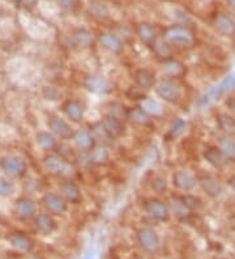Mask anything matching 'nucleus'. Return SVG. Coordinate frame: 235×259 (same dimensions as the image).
Instances as JSON below:
<instances>
[{
	"label": "nucleus",
	"mask_w": 235,
	"mask_h": 259,
	"mask_svg": "<svg viewBox=\"0 0 235 259\" xmlns=\"http://www.w3.org/2000/svg\"><path fill=\"white\" fill-rule=\"evenodd\" d=\"M151 189L157 194H163L167 190V181L162 177H156L152 180Z\"/></svg>",
	"instance_id": "39"
},
{
	"label": "nucleus",
	"mask_w": 235,
	"mask_h": 259,
	"mask_svg": "<svg viewBox=\"0 0 235 259\" xmlns=\"http://www.w3.org/2000/svg\"><path fill=\"white\" fill-rule=\"evenodd\" d=\"M133 80H135V85H137L143 91L154 89L157 82L154 72L148 68H137L133 73Z\"/></svg>",
	"instance_id": "18"
},
{
	"label": "nucleus",
	"mask_w": 235,
	"mask_h": 259,
	"mask_svg": "<svg viewBox=\"0 0 235 259\" xmlns=\"http://www.w3.org/2000/svg\"><path fill=\"white\" fill-rule=\"evenodd\" d=\"M89 11H90L91 16L96 17V19H100V20L109 19V10H107L105 4L98 3V2L91 3Z\"/></svg>",
	"instance_id": "36"
},
{
	"label": "nucleus",
	"mask_w": 235,
	"mask_h": 259,
	"mask_svg": "<svg viewBox=\"0 0 235 259\" xmlns=\"http://www.w3.org/2000/svg\"><path fill=\"white\" fill-rule=\"evenodd\" d=\"M125 96L128 100L131 101H144L145 98H147V95H145V91H143L141 88H138L137 85L135 87H129L128 91L125 92Z\"/></svg>",
	"instance_id": "37"
},
{
	"label": "nucleus",
	"mask_w": 235,
	"mask_h": 259,
	"mask_svg": "<svg viewBox=\"0 0 235 259\" xmlns=\"http://www.w3.org/2000/svg\"><path fill=\"white\" fill-rule=\"evenodd\" d=\"M86 259H89V258H86Z\"/></svg>",
	"instance_id": "50"
},
{
	"label": "nucleus",
	"mask_w": 235,
	"mask_h": 259,
	"mask_svg": "<svg viewBox=\"0 0 235 259\" xmlns=\"http://www.w3.org/2000/svg\"><path fill=\"white\" fill-rule=\"evenodd\" d=\"M37 143L39 144V147L46 152L55 151L58 147L57 136L54 135V134L49 133V131H41V133H38Z\"/></svg>",
	"instance_id": "31"
},
{
	"label": "nucleus",
	"mask_w": 235,
	"mask_h": 259,
	"mask_svg": "<svg viewBox=\"0 0 235 259\" xmlns=\"http://www.w3.org/2000/svg\"><path fill=\"white\" fill-rule=\"evenodd\" d=\"M137 242L148 254H157L162 247L161 238L152 227H143L137 231Z\"/></svg>",
	"instance_id": "3"
},
{
	"label": "nucleus",
	"mask_w": 235,
	"mask_h": 259,
	"mask_svg": "<svg viewBox=\"0 0 235 259\" xmlns=\"http://www.w3.org/2000/svg\"><path fill=\"white\" fill-rule=\"evenodd\" d=\"M151 49L154 53V55H156L160 60H162V62L163 60L171 59L172 54H174V49H172V46L162 37V35L158 37V39L152 45Z\"/></svg>",
	"instance_id": "25"
},
{
	"label": "nucleus",
	"mask_w": 235,
	"mask_h": 259,
	"mask_svg": "<svg viewBox=\"0 0 235 259\" xmlns=\"http://www.w3.org/2000/svg\"><path fill=\"white\" fill-rule=\"evenodd\" d=\"M128 111L129 108H127V106L123 105L122 102H110V104L107 105L106 114H110V115H113V117L124 120L128 119Z\"/></svg>",
	"instance_id": "34"
},
{
	"label": "nucleus",
	"mask_w": 235,
	"mask_h": 259,
	"mask_svg": "<svg viewBox=\"0 0 235 259\" xmlns=\"http://www.w3.org/2000/svg\"><path fill=\"white\" fill-rule=\"evenodd\" d=\"M140 106L147 111L152 118H158L162 117L163 114H165V108H163V105L161 104L160 101H157V100H153V98L147 97L144 101L140 102Z\"/></svg>",
	"instance_id": "29"
},
{
	"label": "nucleus",
	"mask_w": 235,
	"mask_h": 259,
	"mask_svg": "<svg viewBox=\"0 0 235 259\" xmlns=\"http://www.w3.org/2000/svg\"><path fill=\"white\" fill-rule=\"evenodd\" d=\"M100 44L102 49L111 54H119L124 48V42L114 33H102L100 35Z\"/></svg>",
	"instance_id": "21"
},
{
	"label": "nucleus",
	"mask_w": 235,
	"mask_h": 259,
	"mask_svg": "<svg viewBox=\"0 0 235 259\" xmlns=\"http://www.w3.org/2000/svg\"><path fill=\"white\" fill-rule=\"evenodd\" d=\"M184 130H185L184 119H182V118H176V119L171 123V126H170L169 134L172 136V138H176V136H179L180 134H183Z\"/></svg>",
	"instance_id": "38"
},
{
	"label": "nucleus",
	"mask_w": 235,
	"mask_h": 259,
	"mask_svg": "<svg viewBox=\"0 0 235 259\" xmlns=\"http://www.w3.org/2000/svg\"><path fill=\"white\" fill-rule=\"evenodd\" d=\"M203 157L214 169H223L229 161L226 156L223 155V152L221 151V148L217 146L205 147L203 151Z\"/></svg>",
	"instance_id": "15"
},
{
	"label": "nucleus",
	"mask_w": 235,
	"mask_h": 259,
	"mask_svg": "<svg viewBox=\"0 0 235 259\" xmlns=\"http://www.w3.org/2000/svg\"><path fill=\"white\" fill-rule=\"evenodd\" d=\"M162 37L171 46L182 49H191L196 44V37L191 29L183 25H171L165 29Z\"/></svg>",
	"instance_id": "1"
},
{
	"label": "nucleus",
	"mask_w": 235,
	"mask_h": 259,
	"mask_svg": "<svg viewBox=\"0 0 235 259\" xmlns=\"http://www.w3.org/2000/svg\"><path fill=\"white\" fill-rule=\"evenodd\" d=\"M89 157H90L91 165L106 164L110 158V152L105 144H100V146L97 144L89 152Z\"/></svg>",
	"instance_id": "30"
},
{
	"label": "nucleus",
	"mask_w": 235,
	"mask_h": 259,
	"mask_svg": "<svg viewBox=\"0 0 235 259\" xmlns=\"http://www.w3.org/2000/svg\"><path fill=\"white\" fill-rule=\"evenodd\" d=\"M15 193V185L6 178H0V196L7 198Z\"/></svg>",
	"instance_id": "40"
},
{
	"label": "nucleus",
	"mask_w": 235,
	"mask_h": 259,
	"mask_svg": "<svg viewBox=\"0 0 235 259\" xmlns=\"http://www.w3.org/2000/svg\"><path fill=\"white\" fill-rule=\"evenodd\" d=\"M217 123L219 130L225 135L234 136L235 135V119L227 114H218L217 115Z\"/></svg>",
	"instance_id": "33"
},
{
	"label": "nucleus",
	"mask_w": 235,
	"mask_h": 259,
	"mask_svg": "<svg viewBox=\"0 0 235 259\" xmlns=\"http://www.w3.org/2000/svg\"><path fill=\"white\" fill-rule=\"evenodd\" d=\"M43 96L46 100H51V101H58L62 97V92L55 87H44L43 88Z\"/></svg>",
	"instance_id": "41"
},
{
	"label": "nucleus",
	"mask_w": 235,
	"mask_h": 259,
	"mask_svg": "<svg viewBox=\"0 0 235 259\" xmlns=\"http://www.w3.org/2000/svg\"><path fill=\"white\" fill-rule=\"evenodd\" d=\"M218 259H227V258H218Z\"/></svg>",
	"instance_id": "49"
},
{
	"label": "nucleus",
	"mask_w": 235,
	"mask_h": 259,
	"mask_svg": "<svg viewBox=\"0 0 235 259\" xmlns=\"http://www.w3.org/2000/svg\"><path fill=\"white\" fill-rule=\"evenodd\" d=\"M227 185H229L230 189H232L235 191V174L227 180Z\"/></svg>",
	"instance_id": "45"
},
{
	"label": "nucleus",
	"mask_w": 235,
	"mask_h": 259,
	"mask_svg": "<svg viewBox=\"0 0 235 259\" xmlns=\"http://www.w3.org/2000/svg\"><path fill=\"white\" fill-rule=\"evenodd\" d=\"M60 193L62 195L66 198V200L68 203H72V204H80L84 200V196H82V191L80 189L76 182L73 181H66L60 185Z\"/></svg>",
	"instance_id": "17"
},
{
	"label": "nucleus",
	"mask_w": 235,
	"mask_h": 259,
	"mask_svg": "<svg viewBox=\"0 0 235 259\" xmlns=\"http://www.w3.org/2000/svg\"><path fill=\"white\" fill-rule=\"evenodd\" d=\"M42 204L53 215H62L68 209V202L62 194L49 193L42 198Z\"/></svg>",
	"instance_id": "11"
},
{
	"label": "nucleus",
	"mask_w": 235,
	"mask_h": 259,
	"mask_svg": "<svg viewBox=\"0 0 235 259\" xmlns=\"http://www.w3.org/2000/svg\"><path fill=\"white\" fill-rule=\"evenodd\" d=\"M179 198L183 202V204L187 207L188 211L195 212L203 208V200L198 195H194V194H182V195H179Z\"/></svg>",
	"instance_id": "35"
},
{
	"label": "nucleus",
	"mask_w": 235,
	"mask_h": 259,
	"mask_svg": "<svg viewBox=\"0 0 235 259\" xmlns=\"http://www.w3.org/2000/svg\"><path fill=\"white\" fill-rule=\"evenodd\" d=\"M167 204H169L170 212H171L172 215H175L178 219H185L192 213V212L188 211L187 207L183 204V202L180 200L179 195L170 196L169 200H167Z\"/></svg>",
	"instance_id": "28"
},
{
	"label": "nucleus",
	"mask_w": 235,
	"mask_h": 259,
	"mask_svg": "<svg viewBox=\"0 0 235 259\" xmlns=\"http://www.w3.org/2000/svg\"><path fill=\"white\" fill-rule=\"evenodd\" d=\"M137 35L138 38L141 39L143 44H145L148 48H152V45L158 39L160 34L157 32V29L154 28L153 25L151 24H147V22H143L140 25L137 26Z\"/></svg>",
	"instance_id": "24"
},
{
	"label": "nucleus",
	"mask_w": 235,
	"mask_h": 259,
	"mask_svg": "<svg viewBox=\"0 0 235 259\" xmlns=\"http://www.w3.org/2000/svg\"><path fill=\"white\" fill-rule=\"evenodd\" d=\"M171 182L175 189L184 191V193L192 191L196 187V185L199 184V181L196 180L194 174L187 170L174 171L171 177Z\"/></svg>",
	"instance_id": "12"
},
{
	"label": "nucleus",
	"mask_w": 235,
	"mask_h": 259,
	"mask_svg": "<svg viewBox=\"0 0 235 259\" xmlns=\"http://www.w3.org/2000/svg\"><path fill=\"white\" fill-rule=\"evenodd\" d=\"M154 92L162 101L167 102V104H176L182 95V89L175 80L162 77V79L157 80L156 85H154Z\"/></svg>",
	"instance_id": "2"
},
{
	"label": "nucleus",
	"mask_w": 235,
	"mask_h": 259,
	"mask_svg": "<svg viewBox=\"0 0 235 259\" xmlns=\"http://www.w3.org/2000/svg\"><path fill=\"white\" fill-rule=\"evenodd\" d=\"M81 0H60V6L69 12H76L81 7Z\"/></svg>",
	"instance_id": "43"
},
{
	"label": "nucleus",
	"mask_w": 235,
	"mask_h": 259,
	"mask_svg": "<svg viewBox=\"0 0 235 259\" xmlns=\"http://www.w3.org/2000/svg\"><path fill=\"white\" fill-rule=\"evenodd\" d=\"M143 203H144V204H143V208L147 212L148 216L153 218L154 220H157L158 223L169 222L170 216H171V212H170L167 202H163V200L161 199H156V198H149V199H145Z\"/></svg>",
	"instance_id": "4"
},
{
	"label": "nucleus",
	"mask_w": 235,
	"mask_h": 259,
	"mask_svg": "<svg viewBox=\"0 0 235 259\" xmlns=\"http://www.w3.org/2000/svg\"><path fill=\"white\" fill-rule=\"evenodd\" d=\"M213 25L217 32L223 37H232L235 35V21L226 13H218L214 17Z\"/></svg>",
	"instance_id": "19"
},
{
	"label": "nucleus",
	"mask_w": 235,
	"mask_h": 259,
	"mask_svg": "<svg viewBox=\"0 0 235 259\" xmlns=\"http://www.w3.org/2000/svg\"><path fill=\"white\" fill-rule=\"evenodd\" d=\"M62 111L73 123H81L85 117V106L78 100H67L63 102Z\"/></svg>",
	"instance_id": "14"
},
{
	"label": "nucleus",
	"mask_w": 235,
	"mask_h": 259,
	"mask_svg": "<svg viewBox=\"0 0 235 259\" xmlns=\"http://www.w3.org/2000/svg\"><path fill=\"white\" fill-rule=\"evenodd\" d=\"M71 42L76 48L85 50V49L93 48L96 44V38H94L93 33L89 32L88 29H77L71 35Z\"/></svg>",
	"instance_id": "20"
},
{
	"label": "nucleus",
	"mask_w": 235,
	"mask_h": 259,
	"mask_svg": "<svg viewBox=\"0 0 235 259\" xmlns=\"http://www.w3.org/2000/svg\"><path fill=\"white\" fill-rule=\"evenodd\" d=\"M47 126L50 133L62 140H73L76 135V130L71 124L60 117H50Z\"/></svg>",
	"instance_id": "8"
},
{
	"label": "nucleus",
	"mask_w": 235,
	"mask_h": 259,
	"mask_svg": "<svg viewBox=\"0 0 235 259\" xmlns=\"http://www.w3.org/2000/svg\"><path fill=\"white\" fill-rule=\"evenodd\" d=\"M17 3L24 4V6H33L35 3V0H16Z\"/></svg>",
	"instance_id": "46"
},
{
	"label": "nucleus",
	"mask_w": 235,
	"mask_h": 259,
	"mask_svg": "<svg viewBox=\"0 0 235 259\" xmlns=\"http://www.w3.org/2000/svg\"><path fill=\"white\" fill-rule=\"evenodd\" d=\"M161 71L165 75V77H169V79L172 80L182 79V77L187 75V67L182 62H179V60L174 59V58L163 60L162 63H161Z\"/></svg>",
	"instance_id": "13"
},
{
	"label": "nucleus",
	"mask_w": 235,
	"mask_h": 259,
	"mask_svg": "<svg viewBox=\"0 0 235 259\" xmlns=\"http://www.w3.org/2000/svg\"><path fill=\"white\" fill-rule=\"evenodd\" d=\"M44 169L47 173L54 176V177H60V176H69L72 166L69 165L68 160L63 158L59 155H49L43 160Z\"/></svg>",
	"instance_id": "7"
},
{
	"label": "nucleus",
	"mask_w": 235,
	"mask_h": 259,
	"mask_svg": "<svg viewBox=\"0 0 235 259\" xmlns=\"http://www.w3.org/2000/svg\"><path fill=\"white\" fill-rule=\"evenodd\" d=\"M35 228L43 236H50L57 231L58 224L54 220V218L49 213H39L35 216Z\"/></svg>",
	"instance_id": "23"
},
{
	"label": "nucleus",
	"mask_w": 235,
	"mask_h": 259,
	"mask_svg": "<svg viewBox=\"0 0 235 259\" xmlns=\"http://www.w3.org/2000/svg\"><path fill=\"white\" fill-rule=\"evenodd\" d=\"M218 147L229 161H235V139L232 136L223 135L219 138Z\"/></svg>",
	"instance_id": "32"
},
{
	"label": "nucleus",
	"mask_w": 235,
	"mask_h": 259,
	"mask_svg": "<svg viewBox=\"0 0 235 259\" xmlns=\"http://www.w3.org/2000/svg\"><path fill=\"white\" fill-rule=\"evenodd\" d=\"M128 120L132 123L140 127H148L152 124V117L141 106L129 108Z\"/></svg>",
	"instance_id": "27"
},
{
	"label": "nucleus",
	"mask_w": 235,
	"mask_h": 259,
	"mask_svg": "<svg viewBox=\"0 0 235 259\" xmlns=\"http://www.w3.org/2000/svg\"><path fill=\"white\" fill-rule=\"evenodd\" d=\"M227 4H229V6L232 8V10L235 11V0H227Z\"/></svg>",
	"instance_id": "47"
},
{
	"label": "nucleus",
	"mask_w": 235,
	"mask_h": 259,
	"mask_svg": "<svg viewBox=\"0 0 235 259\" xmlns=\"http://www.w3.org/2000/svg\"><path fill=\"white\" fill-rule=\"evenodd\" d=\"M90 131H91V133H93L94 138H96V139H97V140H100V139H102V140H111V139H110V136L106 134V131H105V130H104V127L101 126L100 122H98V123H94L93 126H91Z\"/></svg>",
	"instance_id": "42"
},
{
	"label": "nucleus",
	"mask_w": 235,
	"mask_h": 259,
	"mask_svg": "<svg viewBox=\"0 0 235 259\" xmlns=\"http://www.w3.org/2000/svg\"><path fill=\"white\" fill-rule=\"evenodd\" d=\"M8 241L12 245V247H15L16 250H20V251H24V253H28L31 251L33 247H34V242L29 236L24 233H12L8 236Z\"/></svg>",
	"instance_id": "26"
},
{
	"label": "nucleus",
	"mask_w": 235,
	"mask_h": 259,
	"mask_svg": "<svg viewBox=\"0 0 235 259\" xmlns=\"http://www.w3.org/2000/svg\"><path fill=\"white\" fill-rule=\"evenodd\" d=\"M100 123L101 126L104 127V130L106 131V134L110 136V139L111 140L119 139V138L124 136L125 130H127V127H125L124 124V120L113 117V115H110V114L102 115Z\"/></svg>",
	"instance_id": "9"
},
{
	"label": "nucleus",
	"mask_w": 235,
	"mask_h": 259,
	"mask_svg": "<svg viewBox=\"0 0 235 259\" xmlns=\"http://www.w3.org/2000/svg\"><path fill=\"white\" fill-rule=\"evenodd\" d=\"M226 106H227L229 110L235 115V97L227 98V100H226Z\"/></svg>",
	"instance_id": "44"
},
{
	"label": "nucleus",
	"mask_w": 235,
	"mask_h": 259,
	"mask_svg": "<svg viewBox=\"0 0 235 259\" xmlns=\"http://www.w3.org/2000/svg\"><path fill=\"white\" fill-rule=\"evenodd\" d=\"M199 185H200L204 193L207 194L209 198H212V199L218 198L223 191L222 182L217 177H214V176H204V177L199 180Z\"/></svg>",
	"instance_id": "16"
},
{
	"label": "nucleus",
	"mask_w": 235,
	"mask_h": 259,
	"mask_svg": "<svg viewBox=\"0 0 235 259\" xmlns=\"http://www.w3.org/2000/svg\"><path fill=\"white\" fill-rule=\"evenodd\" d=\"M13 213L20 220H30L37 216V204L33 199L21 196L15 202L13 205Z\"/></svg>",
	"instance_id": "10"
},
{
	"label": "nucleus",
	"mask_w": 235,
	"mask_h": 259,
	"mask_svg": "<svg viewBox=\"0 0 235 259\" xmlns=\"http://www.w3.org/2000/svg\"><path fill=\"white\" fill-rule=\"evenodd\" d=\"M2 170L11 178H22L28 171V165L17 156H6L0 160Z\"/></svg>",
	"instance_id": "6"
},
{
	"label": "nucleus",
	"mask_w": 235,
	"mask_h": 259,
	"mask_svg": "<svg viewBox=\"0 0 235 259\" xmlns=\"http://www.w3.org/2000/svg\"><path fill=\"white\" fill-rule=\"evenodd\" d=\"M82 85L86 91L96 95L107 96L114 92L113 82L101 75H86L82 80Z\"/></svg>",
	"instance_id": "5"
},
{
	"label": "nucleus",
	"mask_w": 235,
	"mask_h": 259,
	"mask_svg": "<svg viewBox=\"0 0 235 259\" xmlns=\"http://www.w3.org/2000/svg\"><path fill=\"white\" fill-rule=\"evenodd\" d=\"M203 2H210V0H203Z\"/></svg>",
	"instance_id": "48"
},
{
	"label": "nucleus",
	"mask_w": 235,
	"mask_h": 259,
	"mask_svg": "<svg viewBox=\"0 0 235 259\" xmlns=\"http://www.w3.org/2000/svg\"><path fill=\"white\" fill-rule=\"evenodd\" d=\"M82 152H90L94 147L97 146V139L94 138L93 133L88 128H80L76 131L75 139H73Z\"/></svg>",
	"instance_id": "22"
}]
</instances>
